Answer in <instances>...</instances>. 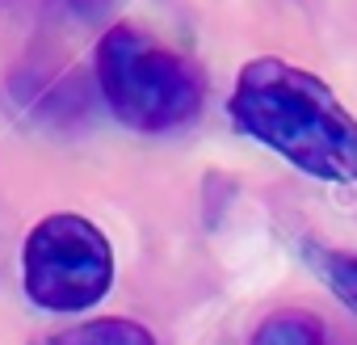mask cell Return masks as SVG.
I'll use <instances>...</instances> for the list:
<instances>
[{
  "label": "cell",
  "instance_id": "7a4b0ae2",
  "mask_svg": "<svg viewBox=\"0 0 357 345\" xmlns=\"http://www.w3.org/2000/svg\"><path fill=\"white\" fill-rule=\"evenodd\" d=\"M93 68L109 114L139 135L185 126L206 101L202 68L130 22H118L97 38Z\"/></svg>",
  "mask_w": 357,
  "mask_h": 345
},
{
  "label": "cell",
  "instance_id": "3957f363",
  "mask_svg": "<svg viewBox=\"0 0 357 345\" xmlns=\"http://www.w3.org/2000/svg\"><path fill=\"white\" fill-rule=\"evenodd\" d=\"M22 282L43 311H89L114 286V244L93 219L55 211L38 219L22 244Z\"/></svg>",
  "mask_w": 357,
  "mask_h": 345
},
{
  "label": "cell",
  "instance_id": "8992f818",
  "mask_svg": "<svg viewBox=\"0 0 357 345\" xmlns=\"http://www.w3.org/2000/svg\"><path fill=\"white\" fill-rule=\"evenodd\" d=\"M303 253H307L311 270L324 278V286L357 311V253H349V249H328V244H307Z\"/></svg>",
  "mask_w": 357,
  "mask_h": 345
},
{
  "label": "cell",
  "instance_id": "6da1fadb",
  "mask_svg": "<svg viewBox=\"0 0 357 345\" xmlns=\"http://www.w3.org/2000/svg\"><path fill=\"white\" fill-rule=\"evenodd\" d=\"M227 114L244 135L307 177L336 186L357 182V118L307 68L278 55L244 64L227 97Z\"/></svg>",
  "mask_w": 357,
  "mask_h": 345
},
{
  "label": "cell",
  "instance_id": "277c9868",
  "mask_svg": "<svg viewBox=\"0 0 357 345\" xmlns=\"http://www.w3.org/2000/svg\"><path fill=\"white\" fill-rule=\"evenodd\" d=\"M30 345H155V337L147 324H139L130 316H93V320L43 332Z\"/></svg>",
  "mask_w": 357,
  "mask_h": 345
},
{
  "label": "cell",
  "instance_id": "5b68a950",
  "mask_svg": "<svg viewBox=\"0 0 357 345\" xmlns=\"http://www.w3.org/2000/svg\"><path fill=\"white\" fill-rule=\"evenodd\" d=\"M248 345H332V337L311 311H273L257 324Z\"/></svg>",
  "mask_w": 357,
  "mask_h": 345
}]
</instances>
